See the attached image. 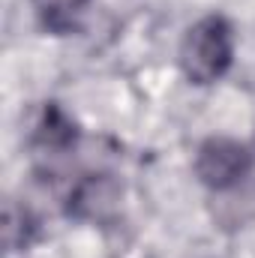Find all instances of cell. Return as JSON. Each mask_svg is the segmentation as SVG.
Masks as SVG:
<instances>
[{"mask_svg": "<svg viewBox=\"0 0 255 258\" xmlns=\"http://www.w3.org/2000/svg\"><path fill=\"white\" fill-rule=\"evenodd\" d=\"M246 171H249V153L243 144L231 138H210L198 147L195 174L210 189H231L234 183L243 180Z\"/></svg>", "mask_w": 255, "mask_h": 258, "instance_id": "2", "label": "cell"}, {"mask_svg": "<svg viewBox=\"0 0 255 258\" xmlns=\"http://www.w3.org/2000/svg\"><path fill=\"white\" fill-rule=\"evenodd\" d=\"M117 201H120V186L108 174H99L78 183V189L69 198V210L81 219H108L117 210Z\"/></svg>", "mask_w": 255, "mask_h": 258, "instance_id": "3", "label": "cell"}, {"mask_svg": "<svg viewBox=\"0 0 255 258\" xmlns=\"http://www.w3.org/2000/svg\"><path fill=\"white\" fill-rule=\"evenodd\" d=\"M87 0H33V9L42 21V27H48L51 33H69L78 21V15L84 12Z\"/></svg>", "mask_w": 255, "mask_h": 258, "instance_id": "4", "label": "cell"}, {"mask_svg": "<svg viewBox=\"0 0 255 258\" xmlns=\"http://www.w3.org/2000/svg\"><path fill=\"white\" fill-rule=\"evenodd\" d=\"M39 135H42V141H45L48 147H66V144L72 141V126H69V120H66L57 108H48Z\"/></svg>", "mask_w": 255, "mask_h": 258, "instance_id": "5", "label": "cell"}, {"mask_svg": "<svg viewBox=\"0 0 255 258\" xmlns=\"http://www.w3.org/2000/svg\"><path fill=\"white\" fill-rule=\"evenodd\" d=\"M234 54V33L222 15H207L192 24L180 45V66L195 84H210L225 75Z\"/></svg>", "mask_w": 255, "mask_h": 258, "instance_id": "1", "label": "cell"}]
</instances>
